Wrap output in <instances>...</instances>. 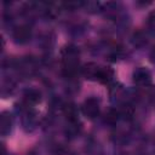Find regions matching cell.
Returning <instances> with one entry per match:
<instances>
[{
	"label": "cell",
	"instance_id": "obj_1",
	"mask_svg": "<svg viewBox=\"0 0 155 155\" xmlns=\"http://www.w3.org/2000/svg\"><path fill=\"white\" fill-rule=\"evenodd\" d=\"M79 54L78 50L75 47H65L62 52V58H63V70L67 75L74 74L76 71V68L79 65Z\"/></svg>",
	"mask_w": 155,
	"mask_h": 155
},
{
	"label": "cell",
	"instance_id": "obj_2",
	"mask_svg": "<svg viewBox=\"0 0 155 155\" xmlns=\"http://www.w3.org/2000/svg\"><path fill=\"white\" fill-rule=\"evenodd\" d=\"M82 113L86 117L93 119L99 114V103L96 98L90 97L82 104Z\"/></svg>",
	"mask_w": 155,
	"mask_h": 155
},
{
	"label": "cell",
	"instance_id": "obj_3",
	"mask_svg": "<svg viewBox=\"0 0 155 155\" xmlns=\"http://www.w3.org/2000/svg\"><path fill=\"white\" fill-rule=\"evenodd\" d=\"M133 81L137 85L144 86V85H148L151 81V75H150L148 69L140 67V68L134 70V73H133Z\"/></svg>",
	"mask_w": 155,
	"mask_h": 155
},
{
	"label": "cell",
	"instance_id": "obj_4",
	"mask_svg": "<svg viewBox=\"0 0 155 155\" xmlns=\"http://www.w3.org/2000/svg\"><path fill=\"white\" fill-rule=\"evenodd\" d=\"M30 35H31V31H30V28L27 27V25H21V27H17L13 31V39L19 42V44H23V42H27L29 39H30Z\"/></svg>",
	"mask_w": 155,
	"mask_h": 155
},
{
	"label": "cell",
	"instance_id": "obj_5",
	"mask_svg": "<svg viewBox=\"0 0 155 155\" xmlns=\"http://www.w3.org/2000/svg\"><path fill=\"white\" fill-rule=\"evenodd\" d=\"M114 78V71L110 68H105V67H99L96 80H98L102 84H109Z\"/></svg>",
	"mask_w": 155,
	"mask_h": 155
},
{
	"label": "cell",
	"instance_id": "obj_6",
	"mask_svg": "<svg viewBox=\"0 0 155 155\" xmlns=\"http://www.w3.org/2000/svg\"><path fill=\"white\" fill-rule=\"evenodd\" d=\"M98 69H99V67H98L97 64H94V63H88V64H86V65L82 68V73H84V75H85L86 78H88V79H96L97 73H98Z\"/></svg>",
	"mask_w": 155,
	"mask_h": 155
},
{
	"label": "cell",
	"instance_id": "obj_7",
	"mask_svg": "<svg viewBox=\"0 0 155 155\" xmlns=\"http://www.w3.org/2000/svg\"><path fill=\"white\" fill-rule=\"evenodd\" d=\"M11 130V119L7 114H2L1 119H0V131L1 134H7Z\"/></svg>",
	"mask_w": 155,
	"mask_h": 155
},
{
	"label": "cell",
	"instance_id": "obj_8",
	"mask_svg": "<svg viewBox=\"0 0 155 155\" xmlns=\"http://www.w3.org/2000/svg\"><path fill=\"white\" fill-rule=\"evenodd\" d=\"M64 113L70 122H76L78 120V109L75 108L74 104H67L64 108Z\"/></svg>",
	"mask_w": 155,
	"mask_h": 155
},
{
	"label": "cell",
	"instance_id": "obj_9",
	"mask_svg": "<svg viewBox=\"0 0 155 155\" xmlns=\"http://www.w3.org/2000/svg\"><path fill=\"white\" fill-rule=\"evenodd\" d=\"M119 116H120V113L115 109H111L105 114V121L108 124H115L119 120Z\"/></svg>",
	"mask_w": 155,
	"mask_h": 155
},
{
	"label": "cell",
	"instance_id": "obj_10",
	"mask_svg": "<svg viewBox=\"0 0 155 155\" xmlns=\"http://www.w3.org/2000/svg\"><path fill=\"white\" fill-rule=\"evenodd\" d=\"M25 99L29 102V103H36L40 101V93L35 90H30L25 93Z\"/></svg>",
	"mask_w": 155,
	"mask_h": 155
},
{
	"label": "cell",
	"instance_id": "obj_11",
	"mask_svg": "<svg viewBox=\"0 0 155 155\" xmlns=\"http://www.w3.org/2000/svg\"><path fill=\"white\" fill-rule=\"evenodd\" d=\"M119 113H120V116H122L125 119H131L132 115H133V108L131 105H125L122 108V110L119 111Z\"/></svg>",
	"mask_w": 155,
	"mask_h": 155
}]
</instances>
